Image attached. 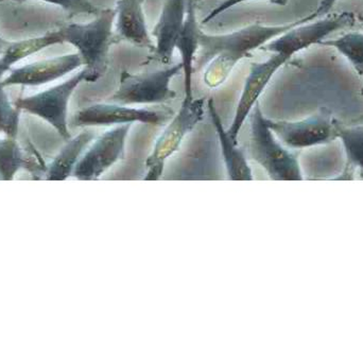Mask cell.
Returning a JSON list of instances; mask_svg holds the SVG:
<instances>
[{
    "label": "cell",
    "instance_id": "obj_1",
    "mask_svg": "<svg viewBox=\"0 0 363 362\" xmlns=\"http://www.w3.org/2000/svg\"><path fill=\"white\" fill-rule=\"evenodd\" d=\"M313 21L311 15L283 26L252 23L232 33L213 35L201 31L200 49L196 61L204 67L203 81L211 89L221 86L239 61L296 26Z\"/></svg>",
    "mask_w": 363,
    "mask_h": 362
},
{
    "label": "cell",
    "instance_id": "obj_2",
    "mask_svg": "<svg viewBox=\"0 0 363 362\" xmlns=\"http://www.w3.org/2000/svg\"><path fill=\"white\" fill-rule=\"evenodd\" d=\"M116 10L104 9L89 23H65L57 30L62 43L76 47L89 74V82L104 77L108 67L110 48L115 42Z\"/></svg>",
    "mask_w": 363,
    "mask_h": 362
},
{
    "label": "cell",
    "instance_id": "obj_3",
    "mask_svg": "<svg viewBox=\"0 0 363 362\" xmlns=\"http://www.w3.org/2000/svg\"><path fill=\"white\" fill-rule=\"evenodd\" d=\"M249 118V159L255 162L270 180H304L298 151L288 148L277 138L262 113L259 102L254 106Z\"/></svg>",
    "mask_w": 363,
    "mask_h": 362
},
{
    "label": "cell",
    "instance_id": "obj_4",
    "mask_svg": "<svg viewBox=\"0 0 363 362\" xmlns=\"http://www.w3.org/2000/svg\"><path fill=\"white\" fill-rule=\"evenodd\" d=\"M206 103L205 98L184 97L181 108L166 123L145 162V181L161 180L168 159L180 150L185 138L204 118Z\"/></svg>",
    "mask_w": 363,
    "mask_h": 362
},
{
    "label": "cell",
    "instance_id": "obj_5",
    "mask_svg": "<svg viewBox=\"0 0 363 362\" xmlns=\"http://www.w3.org/2000/svg\"><path fill=\"white\" fill-rule=\"evenodd\" d=\"M183 72L182 64L142 74L121 72L119 86L108 100L125 106L162 104L176 99L178 93L170 87L172 79Z\"/></svg>",
    "mask_w": 363,
    "mask_h": 362
},
{
    "label": "cell",
    "instance_id": "obj_6",
    "mask_svg": "<svg viewBox=\"0 0 363 362\" xmlns=\"http://www.w3.org/2000/svg\"><path fill=\"white\" fill-rule=\"evenodd\" d=\"M271 130L288 148L294 151L328 146L339 140L340 121L330 108L323 106L315 114L298 121L271 120Z\"/></svg>",
    "mask_w": 363,
    "mask_h": 362
},
{
    "label": "cell",
    "instance_id": "obj_7",
    "mask_svg": "<svg viewBox=\"0 0 363 362\" xmlns=\"http://www.w3.org/2000/svg\"><path fill=\"white\" fill-rule=\"evenodd\" d=\"M82 82H89V74L85 68L55 86L35 95L19 97L14 104L19 110L46 121L67 142L72 138L68 128V106L72 94Z\"/></svg>",
    "mask_w": 363,
    "mask_h": 362
},
{
    "label": "cell",
    "instance_id": "obj_8",
    "mask_svg": "<svg viewBox=\"0 0 363 362\" xmlns=\"http://www.w3.org/2000/svg\"><path fill=\"white\" fill-rule=\"evenodd\" d=\"M357 15L353 12H342L330 16L315 19V21L296 26L288 30L274 40L260 47L264 52L281 53L291 59L296 53L308 48L315 44H320L328 35L352 27L357 23Z\"/></svg>",
    "mask_w": 363,
    "mask_h": 362
},
{
    "label": "cell",
    "instance_id": "obj_9",
    "mask_svg": "<svg viewBox=\"0 0 363 362\" xmlns=\"http://www.w3.org/2000/svg\"><path fill=\"white\" fill-rule=\"evenodd\" d=\"M131 125H117L96 136L81 157L72 176L80 181L99 180L123 161Z\"/></svg>",
    "mask_w": 363,
    "mask_h": 362
},
{
    "label": "cell",
    "instance_id": "obj_10",
    "mask_svg": "<svg viewBox=\"0 0 363 362\" xmlns=\"http://www.w3.org/2000/svg\"><path fill=\"white\" fill-rule=\"evenodd\" d=\"M174 115L172 110L133 108L116 102L96 103L78 111L72 118V125L77 128L117 127L136 123L163 125Z\"/></svg>",
    "mask_w": 363,
    "mask_h": 362
},
{
    "label": "cell",
    "instance_id": "obj_11",
    "mask_svg": "<svg viewBox=\"0 0 363 362\" xmlns=\"http://www.w3.org/2000/svg\"><path fill=\"white\" fill-rule=\"evenodd\" d=\"M289 60V57L281 55V53H273L272 57H269L267 61L251 63L249 74L245 79L242 93H241L238 104H237L234 119H233L230 127L226 129V132L232 138L233 142L239 144V134H240L245 121L249 118L252 110L255 104L259 102L260 96L262 95L264 89L272 80L273 76Z\"/></svg>",
    "mask_w": 363,
    "mask_h": 362
},
{
    "label": "cell",
    "instance_id": "obj_12",
    "mask_svg": "<svg viewBox=\"0 0 363 362\" xmlns=\"http://www.w3.org/2000/svg\"><path fill=\"white\" fill-rule=\"evenodd\" d=\"M82 66L83 61L79 53L60 55L11 69L1 83L4 87L13 85L40 86L63 78Z\"/></svg>",
    "mask_w": 363,
    "mask_h": 362
},
{
    "label": "cell",
    "instance_id": "obj_13",
    "mask_svg": "<svg viewBox=\"0 0 363 362\" xmlns=\"http://www.w3.org/2000/svg\"><path fill=\"white\" fill-rule=\"evenodd\" d=\"M187 0H166L159 21L152 30L155 50L150 59L169 65L185 21Z\"/></svg>",
    "mask_w": 363,
    "mask_h": 362
},
{
    "label": "cell",
    "instance_id": "obj_14",
    "mask_svg": "<svg viewBox=\"0 0 363 362\" xmlns=\"http://www.w3.org/2000/svg\"><path fill=\"white\" fill-rule=\"evenodd\" d=\"M146 0H118L116 2V30L115 42L131 43L140 48L148 49L152 52L155 44L149 34L144 4Z\"/></svg>",
    "mask_w": 363,
    "mask_h": 362
},
{
    "label": "cell",
    "instance_id": "obj_15",
    "mask_svg": "<svg viewBox=\"0 0 363 362\" xmlns=\"http://www.w3.org/2000/svg\"><path fill=\"white\" fill-rule=\"evenodd\" d=\"M207 110L211 116V123L217 132L219 140L220 149H221L222 159L226 174L230 181H253V171L250 165V159L247 151L239 147V144L233 142L228 136V132L224 129L221 117L216 110L213 98L207 100Z\"/></svg>",
    "mask_w": 363,
    "mask_h": 362
},
{
    "label": "cell",
    "instance_id": "obj_16",
    "mask_svg": "<svg viewBox=\"0 0 363 362\" xmlns=\"http://www.w3.org/2000/svg\"><path fill=\"white\" fill-rule=\"evenodd\" d=\"M201 31L202 30L199 26L194 0H187L185 21L177 42L176 50H178L181 55L184 89H185V97L188 98L194 97L192 77L194 72V62L200 49Z\"/></svg>",
    "mask_w": 363,
    "mask_h": 362
},
{
    "label": "cell",
    "instance_id": "obj_17",
    "mask_svg": "<svg viewBox=\"0 0 363 362\" xmlns=\"http://www.w3.org/2000/svg\"><path fill=\"white\" fill-rule=\"evenodd\" d=\"M95 137V132L85 128L78 135L68 140L50 164L47 165L46 180L65 181L74 176L81 157Z\"/></svg>",
    "mask_w": 363,
    "mask_h": 362
},
{
    "label": "cell",
    "instance_id": "obj_18",
    "mask_svg": "<svg viewBox=\"0 0 363 362\" xmlns=\"http://www.w3.org/2000/svg\"><path fill=\"white\" fill-rule=\"evenodd\" d=\"M57 44H63L57 30L47 33L46 35L11 43L4 55L0 57V80L6 72L12 69L15 64L18 63L21 60Z\"/></svg>",
    "mask_w": 363,
    "mask_h": 362
},
{
    "label": "cell",
    "instance_id": "obj_19",
    "mask_svg": "<svg viewBox=\"0 0 363 362\" xmlns=\"http://www.w3.org/2000/svg\"><path fill=\"white\" fill-rule=\"evenodd\" d=\"M27 151L17 142L16 138L4 136L0 148V179L11 181L19 170H25Z\"/></svg>",
    "mask_w": 363,
    "mask_h": 362
},
{
    "label": "cell",
    "instance_id": "obj_20",
    "mask_svg": "<svg viewBox=\"0 0 363 362\" xmlns=\"http://www.w3.org/2000/svg\"><path fill=\"white\" fill-rule=\"evenodd\" d=\"M339 140L345 152V164L363 172V125H347L340 123Z\"/></svg>",
    "mask_w": 363,
    "mask_h": 362
},
{
    "label": "cell",
    "instance_id": "obj_21",
    "mask_svg": "<svg viewBox=\"0 0 363 362\" xmlns=\"http://www.w3.org/2000/svg\"><path fill=\"white\" fill-rule=\"evenodd\" d=\"M321 46L333 47L341 55H345L354 69L363 78V33L362 32H349L341 38L335 40H324L320 43Z\"/></svg>",
    "mask_w": 363,
    "mask_h": 362
},
{
    "label": "cell",
    "instance_id": "obj_22",
    "mask_svg": "<svg viewBox=\"0 0 363 362\" xmlns=\"http://www.w3.org/2000/svg\"><path fill=\"white\" fill-rule=\"evenodd\" d=\"M4 89L6 87L0 80V134L6 137L16 138L21 110L10 101Z\"/></svg>",
    "mask_w": 363,
    "mask_h": 362
},
{
    "label": "cell",
    "instance_id": "obj_23",
    "mask_svg": "<svg viewBox=\"0 0 363 362\" xmlns=\"http://www.w3.org/2000/svg\"><path fill=\"white\" fill-rule=\"evenodd\" d=\"M2 1H6V0H0V2ZM8 1H28V0H8ZM40 1L61 6L64 11L72 15H98L101 11L89 0H40Z\"/></svg>",
    "mask_w": 363,
    "mask_h": 362
},
{
    "label": "cell",
    "instance_id": "obj_24",
    "mask_svg": "<svg viewBox=\"0 0 363 362\" xmlns=\"http://www.w3.org/2000/svg\"><path fill=\"white\" fill-rule=\"evenodd\" d=\"M245 1H251V0H224L217 8L211 10L209 14L205 16V18L202 21V23H209V21L215 19L218 15L222 14V13L225 12V11L230 10L233 6ZM268 1L270 2V4H277V6H286V4H288V0H268Z\"/></svg>",
    "mask_w": 363,
    "mask_h": 362
},
{
    "label": "cell",
    "instance_id": "obj_25",
    "mask_svg": "<svg viewBox=\"0 0 363 362\" xmlns=\"http://www.w3.org/2000/svg\"><path fill=\"white\" fill-rule=\"evenodd\" d=\"M337 1H338V0H321L317 10H315L313 14H311V19L315 21V19H319L322 18V17L328 16V15L330 14V10L334 8Z\"/></svg>",
    "mask_w": 363,
    "mask_h": 362
},
{
    "label": "cell",
    "instance_id": "obj_26",
    "mask_svg": "<svg viewBox=\"0 0 363 362\" xmlns=\"http://www.w3.org/2000/svg\"><path fill=\"white\" fill-rule=\"evenodd\" d=\"M11 42H8V40H4V38L0 36V57L4 55V51H6V49L8 48Z\"/></svg>",
    "mask_w": 363,
    "mask_h": 362
},
{
    "label": "cell",
    "instance_id": "obj_27",
    "mask_svg": "<svg viewBox=\"0 0 363 362\" xmlns=\"http://www.w3.org/2000/svg\"><path fill=\"white\" fill-rule=\"evenodd\" d=\"M4 137H0V148H1L2 142H4Z\"/></svg>",
    "mask_w": 363,
    "mask_h": 362
},
{
    "label": "cell",
    "instance_id": "obj_28",
    "mask_svg": "<svg viewBox=\"0 0 363 362\" xmlns=\"http://www.w3.org/2000/svg\"><path fill=\"white\" fill-rule=\"evenodd\" d=\"M360 94H362V97H363V87H362V91H360Z\"/></svg>",
    "mask_w": 363,
    "mask_h": 362
},
{
    "label": "cell",
    "instance_id": "obj_29",
    "mask_svg": "<svg viewBox=\"0 0 363 362\" xmlns=\"http://www.w3.org/2000/svg\"><path fill=\"white\" fill-rule=\"evenodd\" d=\"M0 180H1V179H0Z\"/></svg>",
    "mask_w": 363,
    "mask_h": 362
}]
</instances>
